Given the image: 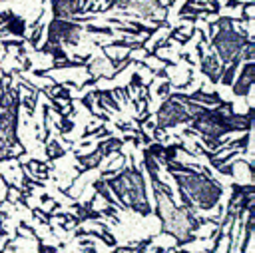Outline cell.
Instances as JSON below:
<instances>
[{
	"label": "cell",
	"instance_id": "obj_1",
	"mask_svg": "<svg viewBox=\"0 0 255 253\" xmlns=\"http://www.w3.org/2000/svg\"><path fill=\"white\" fill-rule=\"evenodd\" d=\"M143 165L155 195V215L161 223V233L173 237L177 245H187L195 241V231L203 225V219L197 217V211H191L175 203L173 191L163 181H159L157 161L147 151H143Z\"/></svg>",
	"mask_w": 255,
	"mask_h": 253
},
{
	"label": "cell",
	"instance_id": "obj_2",
	"mask_svg": "<svg viewBox=\"0 0 255 253\" xmlns=\"http://www.w3.org/2000/svg\"><path fill=\"white\" fill-rule=\"evenodd\" d=\"M169 173L177 185L183 207L191 211H211L219 207L225 191L223 185L211 177V173L197 171L195 167L187 171H169Z\"/></svg>",
	"mask_w": 255,
	"mask_h": 253
},
{
	"label": "cell",
	"instance_id": "obj_3",
	"mask_svg": "<svg viewBox=\"0 0 255 253\" xmlns=\"http://www.w3.org/2000/svg\"><path fill=\"white\" fill-rule=\"evenodd\" d=\"M112 197L116 199V205L122 209H131L139 215H151V205L147 199V187H145V177L139 167L131 161L128 167L114 175L100 177Z\"/></svg>",
	"mask_w": 255,
	"mask_h": 253
},
{
	"label": "cell",
	"instance_id": "obj_4",
	"mask_svg": "<svg viewBox=\"0 0 255 253\" xmlns=\"http://www.w3.org/2000/svg\"><path fill=\"white\" fill-rule=\"evenodd\" d=\"M0 161L14 159L24 155V147L18 137V110H20V94L10 86V78L0 82Z\"/></svg>",
	"mask_w": 255,
	"mask_h": 253
},
{
	"label": "cell",
	"instance_id": "obj_5",
	"mask_svg": "<svg viewBox=\"0 0 255 253\" xmlns=\"http://www.w3.org/2000/svg\"><path fill=\"white\" fill-rule=\"evenodd\" d=\"M233 18H219L215 22L217 30L211 32V46L215 50V56L223 66H239L241 64V52L243 46L251 40V36L245 30H237Z\"/></svg>",
	"mask_w": 255,
	"mask_h": 253
},
{
	"label": "cell",
	"instance_id": "obj_6",
	"mask_svg": "<svg viewBox=\"0 0 255 253\" xmlns=\"http://www.w3.org/2000/svg\"><path fill=\"white\" fill-rule=\"evenodd\" d=\"M189 122H191V116L185 106V94H181V92L165 96V100L159 104V108L155 112V127L157 129H169V127L189 124Z\"/></svg>",
	"mask_w": 255,
	"mask_h": 253
},
{
	"label": "cell",
	"instance_id": "obj_7",
	"mask_svg": "<svg viewBox=\"0 0 255 253\" xmlns=\"http://www.w3.org/2000/svg\"><path fill=\"white\" fill-rule=\"evenodd\" d=\"M46 42L40 46V50H48L52 46H62V44H68V46H76L82 38V24L74 22V20H64V18H54L50 22V26L46 28Z\"/></svg>",
	"mask_w": 255,
	"mask_h": 253
},
{
	"label": "cell",
	"instance_id": "obj_8",
	"mask_svg": "<svg viewBox=\"0 0 255 253\" xmlns=\"http://www.w3.org/2000/svg\"><path fill=\"white\" fill-rule=\"evenodd\" d=\"M253 80H255V62H245L241 66V70L235 74L233 82H231V90H233V96L237 98H245L249 96L251 88H253Z\"/></svg>",
	"mask_w": 255,
	"mask_h": 253
},
{
	"label": "cell",
	"instance_id": "obj_9",
	"mask_svg": "<svg viewBox=\"0 0 255 253\" xmlns=\"http://www.w3.org/2000/svg\"><path fill=\"white\" fill-rule=\"evenodd\" d=\"M221 72H223V64L219 62V58L211 52L207 54H201V74L211 82V84H217L219 78H221Z\"/></svg>",
	"mask_w": 255,
	"mask_h": 253
},
{
	"label": "cell",
	"instance_id": "obj_10",
	"mask_svg": "<svg viewBox=\"0 0 255 253\" xmlns=\"http://www.w3.org/2000/svg\"><path fill=\"white\" fill-rule=\"evenodd\" d=\"M187 98L191 100V102H197V104H201V106H207V108H213V106H217L219 102H221V96L217 94V92H205V90H195V92H191V94H187Z\"/></svg>",
	"mask_w": 255,
	"mask_h": 253
},
{
	"label": "cell",
	"instance_id": "obj_11",
	"mask_svg": "<svg viewBox=\"0 0 255 253\" xmlns=\"http://www.w3.org/2000/svg\"><path fill=\"white\" fill-rule=\"evenodd\" d=\"M122 145H124V139H120V137H114V135H108L104 141H98V151L102 153V157L106 159V157H110L112 153H120V149H122Z\"/></svg>",
	"mask_w": 255,
	"mask_h": 253
},
{
	"label": "cell",
	"instance_id": "obj_12",
	"mask_svg": "<svg viewBox=\"0 0 255 253\" xmlns=\"http://www.w3.org/2000/svg\"><path fill=\"white\" fill-rule=\"evenodd\" d=\"M76 159H78V171H80V173H86V171L98 167L104 157H102V153L96 149V151H92L90 155H76Z\"/></svg>",
	"mask_w": 255,
	"mask_h": 253
},
{
	"label": "cell",
	"instance_id": "obj_13",
	"mask_svg": "<svg viewBox=\"0 0 255 253\" xmlns=\"http://www.w3.org/2000/svg\"><path fill=\"white\" fill-rule=\"evenodd\" d=\"M2 34H14V36H24L26 34V22L18 16H12L0 30Z\"/></svg>",
	"mask_w": 255,
	"mask_h": 253
},
{
	"label": "cell",
	"instance_id": "obj_14",
	"mask_svg": "<svg viewBox=\"0 0 255 253\" xmlns=\"http://www.w3.org/2000/svg\"><path fill=\"white\" fill-rule=\"evenodd\" d=\"M36 102H38V96L36 92H28L26 96L20 98V106H24V110L28 112V116L32 118L34 116V110H36Z\"/></svg>",
	"mask_w": 255,
	"mask_h": 253
},
{
	"label": "cell",
	"instance_id": "obj_15",
	"mask_svg": "<svg viewBox=\"0 0 255 253\" xmlns=\"http://www.w3.org/2000/svg\"><path fill=\"white\" fill-rule=\"evenodd\" d=\"M46 153H48V157H50V159H56V157L64 155V153H66V149H64L58 141H54V139H52V141L46 145Z\"/></svg>",
	"mask_w": 255,
	"mask_h": 253
},
{
	"label": "cell",
	"instance_id": "obj_16",
	"mask_svg": "<svg viewBox=\"0 0 255 253\" xmlns=\"http://www.w3.org/2000/svg\"><path fill=\"white\" fill-rule=\"evenodd\" d=\"M88 32H94V34H106V36H112L116 30L114 28H108V26H86Z\"/></svg>",
	"mask_w": 255,
	"mask_h": 253
},
{
	"label": "cell",
	"instance_id": "obj_17",
	"mask_svg": "<svg viewBox=\"0 0 255 253\" xmlns=\"http://www.w3.org/2000/svg\"><path fill=\"white\" fill-rule=\"evenodd\" d=\"M169 90H171V82H169V80H165V82L157 88V96H163V98H165V96H169V94H171Z\"/></svg>",
	"mask_w": 255,
	"mask_h": 253
},
{
	"label": "cell",
	"instance_id": "obj_18",
	"mask_svg": "<svg viewBox=\"0 0 255 253\" xmlns=\"http://www.w3.org/2000/svg\"><path fill=\"white\" fill-rule=\"evenodd\" d=\"M38 253H58V249L52 247V245H46V243H42L38 239Z\"/></svg>",
	"mask_w": 255,
	"mask_h": 253
}]
</instances>
